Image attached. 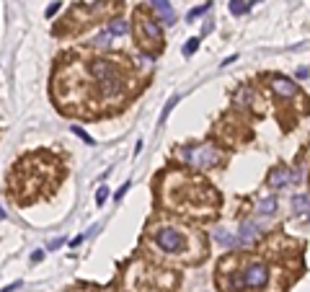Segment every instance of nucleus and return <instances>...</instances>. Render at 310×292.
Returning a JSON list of instances; mask_svg holds the SVG:
<instances>
[{"mask_svg": "<svg viewBox=\"0 0 310 292\" xmlns=\"http://www.w3.org/2000/svg\"><path fill=\"white\" fill-rule=\"evenodd\" d=\"M88 72L98 80V91H101L104 99H114V96L122 93L124 80H122V72H119V67H116V62H111V60H91Z\"/></svg>", "mask_w": 310, "mask_h": 292, "instance_id": "1", "label": "nucleus"}, {"mask_svg": "<svg viewBox=\"0 0 310 292\" xmlns=\"http://www.w3.org/2000/svg\"><path fill=\"white\" fill-rule=\"evenodd\" d=\"M178 158L189 165H197V168H215L220 163V150L210 142L204 145H186L178 150Z\"/></svg>", "mask_w": 310, "mask_h": 292, "instance_id": "2", "label": "nucleus"}, {"mask_svg": "<svg viewBox=\"0 0 310 292\" xmlns=\"http://www.w3.org/2000/svg\"><path fill=\"white\" fill-rule=\"evenodd\" d=\"M155 243H158V248L163 254H186L189 248V238L181 228H173V225H161L158 230H155Z\"/></svg>", "mask_w": 310, "mask_h": 292, "instance_id": "3", "label": "nucleus"}, {"mask_svg": "<svg viewBox=\"0 0 310 292\" xmlns=\"http://www.w3.org/2000/svg\"><path fill=\"white\" fill-rule=\"evenodd\" d=\"M137 34H140V44L147 50V52H158L163 47V34L158 29L150 16H145L142 11L137 13Z\"/></svg>", "mask_w": 310, "mask_h": 292, "instance_id": "4", "label": "nucleus"}, {"mask_svg": "<svg viewBox=\"0 0 310 292\" xmlns=\"http://www.w3.org/2000/svg\"><path fill=\"white\" fill-rule=\"evenodd\" d=\"M266 282H269V269L261 261H253L236 279H232V287H238V289H261V287H266Z\"/></svg>", "mask_w": 310, "mask_h": 292, "instance_id": "5", "label": "nucleus"}, {"mask_svg": "<svg viewBox=\"0 0 310 292\" xmlns=\"http://www.w3.org/2000/svg\"><path fill=\"white\" fill-rule=\"evenodd\" d=\"M295 179H297V176L287 168V165H277V168H271V174H269L266 184H269L271 189H285V186H290Z\"/></svg>", "mask_w": 310, "mask_h": 292, "instance_id": "6", "label": "nucleus"}, {"mask_svg": "<svg viewBox=\"0 0 310 292\" xmlns=\"http://www.w3.org/2000/svg\"><path fill=\"white\" fill-rule=\"evenodd\" d=\"M271 88H274V93H279L282 99H295L300 93V88L295 86V83L285 75H277V78H271Z\"/></svg>", "mask_w": 310, "mask_h": 292, "instance_id": "7", "label": "nucleus"}, {"mask_svg": "<svg viewBox=\"0 0 310 292\" xmlns=\"http://www.w3.org/2000/svg\"><path fill=\"white\" fill-rule=\"evenodd\" d=\"M150 6L155 8V13H158L161 16V21L163 23H176V16H173V8H171V3H168V0H150Z\"/></svg>", "mask_w": 310, "mask_h": 292, "instance_id": "8", "label": "nucleus"}, {"mask_svg": "<svg viewBox=\"0 0 310 292\" xmlns=\"http://www.w3.org/2000/svg\"><path fill=\"white\" fill-rule=\"evenodd\" d=\"M292 212L300 215V217H307L310 215V197L307 194H295L292 197Z\"/></svg>", "mask_w": 310, "mask_h": 292, "instance_id": "9", "label": "nucleus"}, {"mask_svg": "<svg viewBox=\"0 0 310 292\" xmlns=\"http://www.w3.org/2000/svg\"><path fill=\"white\" fill-rule=\"evenodd\" d=\"M256 238H259V228H256L253 223H243L241 230H238L236 243H251V240H256Z\"/></svg>", "mask_w": 310, "mask_h": 292, "instance_id": "10", "label": "nucleus"}, {"mask_svg": "<svg viewBox=\"0 0 310 292\" xmlns=\"http://www.w3.org/2000/svg\"><path fill=\"white\" fill-rule=\"evenodd\" d=\"M106 31H109L111 36H124V34L130 31V23H127L124 18H114V21H109Z\"/></svg>", "mask_w": 310, "mask_h": 292, "instance_id": "11", "label": "nucleus"}, {"mask_svg": "<svg viewBox=\"0 0 310 292\" xmlns=\"http://www.w3.org/2000/svg\"><path fill=\"white\" fill-rule=\"evenodd\" d=\"M256 212H259V215H264V217L274 215V212H277V199H274V197L261 199V202H259V207H256Z\"/></svg>", "mask_w": 310, "mask_h": 292, "instance_id": "12", "label": "nucleus"}, {"mask_svg": "<svg viewBox=\"0 0 310 292\" xmlns=\"http://www.w3.org/2000/svg\"><path fill=\"white\" fill-rule=\"evenodd\" d=\"M248 11V3L246 0H230V13L232 16H243Z\"/></svg>", "mask_w": 310, "mask_h": 292, "instance_id": "13", "label": "nucleus"}, {"mask_svg": "<svg viewBox=\"0 0 310 292\" xmlns=\"http://www.w3.org/2000/svg\"><path fill=\"white\" fill-rule=\"evenodd\" d=\"M197 50H199V39L194 36V39H189L186 44H184V57H191V55L197 52Z\"/></svg>", "mask_w": 310, "mask_h": 292, "instance_id": "14", "label": "nucleus"}, {"mask_svg": "<svg viewBox=\"0 0 310 292\" xmlns=\"http://www.w3.org/2000/svg\"><path fill=\"white\" fill-rule=\"evenodd\" d=\"M215 240H220V243H225V246H232V243H236V238H230L225 230H215Z\"/></svg>", "mask_w": 310, "mask_h": 292, "instance_id": "15", "label": "nucleus"}, {"mask_svg": "<svg viewBox=\"0 0 310 292\" xmlns=\"http://www.w3.org/2000/svg\"><path fill=\"white\" fill-rule=\"evenodd\" d=\"M176 104H178V96H171V99H168V104H166V109H163V114H161V121H166V119H168V114H171V109H173Z\"/></svg>", "mask_w": 310, "mask_h": 292, "instance_id": "16", "label": "nucleus"}, {"mask_svg": "<svg viewBox=\"0 0 310 292\" xmlns=\"http://www.w3.org/2000/svg\"><path fill=\"white\" fill-rule=\"evenodd\" d=\"M207 8H210V6H199V8H191L186 18H189V21H194V18H197V16H202V13H207Z\"/></svg>", "mask_w": 310, "mask_h": 292, "instance_id": "17", "label": "nucleus"}, {"mask_svg": "<svg viewBox=\"0 0 310 292\" xmlns=\"http://www.w3.org/2000/svg\"><path fill=\"white\" fill-rule=\"evenodd\" d=\"M106 197H109V189H106V186H101V189H98V191H96V204H98V207H101V204H104V202H106Z\"/></svg>", "mask_w": 310, "mask_h": 292, "instance_id": "18", "label": "nucleus"}, {"mask_svg": "<svg viewBox=\"0 0 310 292\" xmlns=\"http://www.w3.org/2000/svg\"><path fill=\"white\" fill-rule=\"evenodd\" d=\"M72 132H75V135H77V137H81V140H86V142H88V145H93V140H91V135H88V132H83V130H81V127H72Z\"/></svg>", "mask_w": 310, "mask_h": 292, "instance_id": "19", "label": "nucleus"}, {"mask_svg": "<svg viewBox=\"0 0 310 292\" xmlns=\"http://www.w3.org/2000/svg\"><path fill=\"white\" fill-rule=\"evenodd\" d=\"M60 8H62V3H52V6H49V8L44 11V16H47V18H52V16H55V13L60 11Z\"/></svg>", "mask_w": 310, "mask_h": 292, "instance_id": "20", "label": "nucleus"}, {"mask_svg": "<svg viewBox=\"0 0 310 292\" xmlns=\"http://www.w3.org/2000/svg\"><path fill=\"white\" fill-rule=\"evenodd\" d=\"M130 186H132V184H130V181H124V184L119 186V191H116V197H114V199H122V197L127 194V189H130Z\"/></svg>", "mask_w": 310, "mask_h": 292, "instance_id": "21", "label": "nucleus"}, {"mask_svg": "<svg viewBox=\"0 0 310 292\" xmlns=\"http://www.w3.org/2000/svg\"><path fill=\"white\" fill-rule=\"evenodd\" d=\"M62 243H65V238H55V240H52V243L47 246V251H55V248H60Z\"/></svg>", "mask_w": 310, "mask_h": 292, "instance_id": "22", "label": "nucleus"}, {"mask_svg": "<svg viewBox=\"0 0 310 292\" xmlns=\"http://www.w3.org/2000/svg\"><path fill=\"white\" fill-rule=\"evenodd\" d=\"M18 287H21V282H13V284L3 287V289H0V292H13V289H18Z\"/></svg>", "mask_w": 310, "mask_h": 292, "instance_id": "23", "label": "nucleus"}, {"mask_svg": "<svg viewBox=\"0 0 310 292\" xmlns=\"http://www.w3.org/2000/svg\"><path fill=\"white\" fill-rule=\"evenodd\" d=\"M6 217V210H3V207H0V220H3Z\"/></svg>", "mask_w": 310, "mask_h": 292, "instance_id": "24", "label": "nucleus"}]
</instances>
